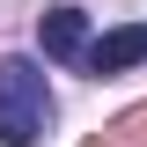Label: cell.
Here are the masks:
<instances>
[{
	"instance_id": "obj_5",
	"label": "cell",
	"mask_w": 147,
	"mask_h": 147,
	"mask_svg": "<svg viewBox=\"0 0 147 147\" xmlns=\"http://www.w3.org/2000/svg\"><path fill=\"white\" fill-rule=\"evenodd\" d=\"M88 147H110V140H103V132H96V140H88Z\"/></svg>"
},
{
	"instance_id": "obj_4",
	"label": "cell",
	"mask_w": 147,
	"mask_h": 147,
	"mask_svg": "<svg viewBox=\"0 0 147 147\" xmlns=\"http://www.w3.org/2000/svg\"><path fill=\"white\" fill-rule=\"evenodd\" d=\"M103 140H110V147H147V103H140V110H125Z\"/></svg>"
},
{
	"instance_id": "obj_2",
	"label": "cell",
	"mask_w": 147,
	"mask_h": 147,
	"mask_svg": "<svg viewBox=\"0 0 147 147\" xmlns=\"http://www.w3.org/2000/svg\"><path fill=\"white\" fill-rule=\"evenodd\" d=\"M147 59V22H125V30H110V37H88V52H81V66L103 81V74H125Z\"/></svg>"
},
{
	"instance_id": "obj_1",
	"label": "cell",
	"mask_w": 147,
	"mask_h": 147,
	"mask_svg": "<svg viewBox=\"0 0 147 147\" xmlns=\"http://www.w3.org/2000/svg\"><path fill=\"white\" fill-rule=\"evenodd\" d=\"M52 132V88L37 59H0V147H37Z\"/></svg>"
},
{
	"instance_id": "obj_3",
	"label": "cell",
	"mask_w": 147,
	"mask_h": 147,
	"mask_svg": "<svg viewBox=\"0 0 147 147\" xmlns=\"http://www.w3.org/2000/svg\"><path fill=\"white\" fill-rule=\"evenodd\" d=\"M37 44H44V59H81L88 52V15L81 7H44L37 15Z\"/></svg>"
}]
</instances>
